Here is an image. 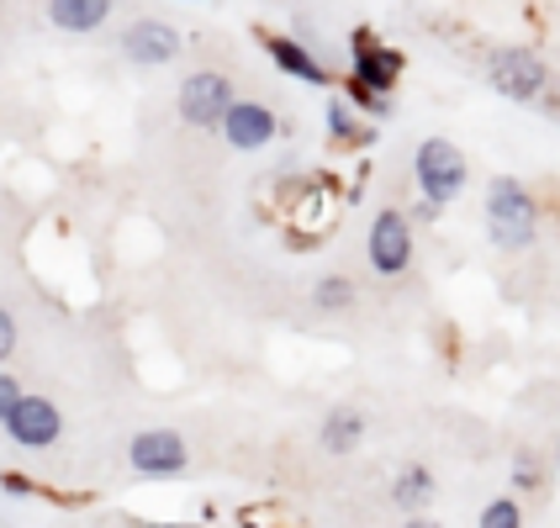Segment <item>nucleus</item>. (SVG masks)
I'll return each mask as SVG.
<instances>
[{
    "label": "nucleus",
    "instance_id": "obj_19",
    "mask_svg": "<svg viewBox=\"0 0 560 528\" xmlns=\"http://www.w3.org/2000/svg\"><path fill=\"white\" fill-rule=\"evenodd\" d=\"M22 397H27V391L16 386V375H5V371H0V429L11 423V412L22 407Z\"/></svg>",
    "mask_w": 560,
    "mask_h": 528
},
{
    "label": "nucleus",
    "instance_id": "obj_23",
    "mask_svg": "<svg viewBox=\"0 0 560 528\" xmlns=\"http://www.w3.org/2000/svg\"><path fill=\"white\" fill-rule=\"evenodd\" d=\"M556 470H560V438H556Z\"/></svg>",
    "mask_w": 560,
    "mask_h": 528
},
{
    "label": "nucleus",
    "instance_id": "obj_3",
    "mask_svg": "<svg viewBox=\"0 0 560 528\" xmlns=\"http://www.w3.org/2000/svg\"><path fill=\"white\" fill-rule=\"evenodd\" d=\"M412 180H418V190H423V201H429L434 212H444V207L466 190L470 164L450 138H423L418 154H412Z\"/></svg>",
    "mask_w": 560,
    "mask_h": 528
},
{
    "label": "nucleus",
    "instance_id": "obj_12",
    "mask_svg": "<svg viewBox=\"0 0 560 528\" xmlns=\"http://www.w3.org/2000/svg\"><path fill=\"white\" fill-rule=\"evenodd\" d=\"M365 412H354V407H339V412H328L323 418V434H317V444L328 449V455H354L360 444H365Z\"/></svg>",
    "mask_w": 560,
    "mask_h": 528
},
{
    "label": "nucleus",
    "instance_id": "obj_8",
    "mask_svg": "<svg viewBox=\"0 0 560 528\" xmlns=\"http://www.w3.org/2000/svg\"><path fill=\"white\" fill-rule=\"evenodd\" d=\"M127 466L138 476H180L190 466V449L175 429H149L127 444Z\"/></svg>",
    "mask_w": 560,
    "mask_h": 528
},
{
    "label": "nucleus",
    "instance_id": "obj_14",
    "mask_svg": "<svg viewBox=\"0 0 560 528\" xmlns=\"http://www.w3.org/2000/svg\"><path fill=\"white\" fill-rule=\"evenodd\" d=\"M429 502H434V470L429 466L397 470V481H392V507H402L407 518H412V513H423Z\"/></svg>",
    "mask_w": 560,
    "mask_h": 528
},
{
    "label": "nucleus",
    "instance_id": "obj_24",
    "mask_svg": "<svg viewBox=\"0 0 560 528\" xmlns=\"http://www.w3.org/2000/svg\"><path fill=\"white\" fill-rule=\"evenodd\" d=\"M138 528H149V524H138ZM154 528H164V524H154Z\"/></svg>",
    "mask_w": 560,
    "mask_h": 528
},
{
    "label": "nucleus",
    "instance_id": "obj_15",
    "mask_svg": "<svg viewBox=\"0 0 560 528\" xmlns=\"http://www.w3.org/2000/svg\"><path fill=\"white\" fill-rule=\"evenodd\" d=\"M328 138L334 143H375V127H365V117H354L349 101H328Z\"/></svg>",
    "mask_w": 560,
    "mask_h": 528
},
{
    "label": "nucleus",
    "instance_id": "obj_9",
    "mask_svg": "<svg viewBox=\"0 0 560 528\" xmlns=\"http://www.w3.org/2000/svg\"><path fill=\"white\" fill-rule=\"evenodd\" d=\"M5 434L16 449H48V444H59L63 434V412L48 397H22V407L11 412V423H5Z\"/></svg>",
    "mask_w": 560,
    "mask_h": 528
},
{
    "label": "nucleus",
    "instance_id": "obj_5",
    "mask_svg": "<svg viewBox=\"0 0 560 528\" xmlns=\"http://www.w3.org/2000/svg\"><path fill=\"white\" fill-rule=\"evenodd\" d=\"M233 106H238V95H233V80L222 69H196L190 80H180V117L190 127H218L222 132Z\"/></svg>",
    "mask_w": 560,
    "mask_h": 528
},
{
    "label": "nucleus",
    "instance_id": "obj_7",
    "mask_svg": "<svg viewBox=\"0 0 560 528\" xmlns=\"http://www.w3.org/2000/svg\"><path fill=\"white\" fill-rule=\"evenodd\" d=\"M180 48H186L180 27H170V22H159V16H143V22H132V27L122 32V54H127V63H138V69H164V63L180 59Z\"/></svg>",
    "mask_w": 560,
    "mask_h": 528
},
{
    "label": "nucleus",
    "instance_id": "obj_18",
    "mask_svg": "<svg viewBox=\"0 0 560 528\" xmlns=\"http://www.w3.org/2000/svg\"><path fill=\"white\" fill-rule=\"evenodd\" d=\"M349 106H360L365 117H386V112H392V95H381V91H365L360 80H349Z\"/></svg>",
    "mask_w": 560,
    "mask_h": 528
},
{
    "label": "nucleus",
    "instance_id": "obj_11",
    "mask_svg": "<svg viewBox=\"0 0 560 528\" xmlns=\"http://www.w3.org/2000/svg\"><path fill=\"white\" fill-rule=\"evenodd\" d=\"M259 43H265V54H270V63H276L280 74H291V80H302V85H317V91L334 85L328 69H323V59L312 54L307 43H296V37H285V32H265Z\"/></svg>",
    "mask_w": 560,
    "mask_h": 528
},
{
    "label": "nucleus",
    "instance_id": "obj_4",
    "mask_svg": "<svg viewBox=\"0 0 560 528\" xmlns=\"http://www.w3.org/2000/svg\"><path fill=\"white\" fill-rule=\"evenodd\" d=\"M402 69H407V59L392 48V43H381L371 27L349 32V80H360L365 91L392 95L397 80H402Z\"/></svg>",
    "mask_w": 560,
    "mask_h": 528
},
{
    "label": "nucleus",
    "instance_id": "obj_6",
    "mask_svg": "<svg viewBox=\"0 0 560 528\" xmlns=\"http://www.w3.org/2000/svg\"><path fill=\"white\" fill-rule=\"evenodd\" d=\"M365 254H371L375 275H407L412 265V222H407L402 207H381L371 222V238H365Z\"/></svg>",
    "mask_w": 560,
    "mask_h": 528
},
{
    "label": "nucleus",
    "instance_id": "obj_22",
    "mask_svg": "<svg viewBox=\"0 0 560 528\" xmlns=\"http://www.w3.org/2000/svg\"><path fill=\"white\" fill-rule=\"evenodd\" d=\"M402 528H439V524H434V518H423V513H412V518H407Z\"/></svg>",
    "mask_w": 560,
    "mask_h": 528
},
{
    "label": "nucleus",
    "instance_id": "obj_2",
    "mask_svg": "<svg viewBox=\"0 0 560 528\" xmlns=\"http://www.w3.org/2000/svg\"><path fill=\"white\" fill-rule=\"evenodd\" d=\"M487 85L502 95V101H518V106H534L550 91V63L539 59L524 43H508V48H492L487 54Z\"/></svg>",
    "mask_w": 560,
    "mask_h": 528
},
{
    "label": "nucleus",
    "instance_id": "obj_17",
    "mask_svg": "<svg viewBox=\"0 0 560 528\" xmlns=\"http://www.w3.org/2000/svg\"><path fill=\"white\" fill-rule=\"evenodd\" d=\"M476 528H524V507H518V497H492L487 507H481Z\"/></svg>",
    "mask_w": 560,
    "mask_h": 528
},
{
    "label": "nucleus",
    "instance_id": "obj_13",
    "mask_svg": "<svg viewBox=\"0 0 560 528\" xmlns=\"http://www.w3.org/2000/svg\"><path fill=\"white\" fill-rule=\"evenodd\" d=\"M112 0H48V22L59 32H95L106 27Z\"/></svg>",
    "mask_w": 560,
    "mask_h": 528
},
{
    "label": "nucleus",
    "instance_id": "obj_1",
    "mask_svg": "<svg viewBox=\"0 0 560 528\" xmlns=\"http://www.w3.org/2000/svg\"><path fill=\"white\" fill-rule=\"evenodd\" d=\"M487 238L502 254H524L539 238V201H534V190L524 180L498 175L487 186Z\"/></svg>",
    "mask_w": 560,
    "mask_h": 528
},
{
    "label": "nucleus",
    "instance_id": "obj_20",
    "mask_svg": "<svg viewBox=\"0 0 560 528\" xmlns=\"http://www.w3.org/2000/svg\"><path fill=\"white\" fill-rule=\"evenodd\" d=\"M513 486H518V492L539 486V460H534L529 449H518V466H513Z\"/></svg>",
    "mask_w": 560,
    "mask_h": 528
},
{
    "label": "nucleus",
    "instance_id": "obj_10",
    "mask_svg": "<svg viewBox=\"0 0 560 528\" xmlns=\"http://www.w3.org/2000/svg\"><path fill=\"white\" fill-rule=\"evenodd\" d=\"M276 132H280V117L265 101H238V106L228 112V122H222L228 149H238V154H254V149L276 143Z\"/></svg>",
    "mask_w": 560,
    "mask_h": 528
},
{
    "label": "nucleus",
    "instance_id": "obj_21",
    "mask_svg": "<svg viewBox=\"0 0 560 528\" xmlns=\"http://www.w3.org/2000/svg\"><path fill=\"white\" fill-rule=\"evenodd\" d=\"M11 349H16V322H11V312L0 307V360H5Z\"/></svg>",
    "mask_w": 560,
    "mask_h": 528
},
{
    "label": "nucleus",
    "instance_id": "obj_16",
    "mask_svg": "<svg viewBox=\"0 0 560 528\" xmlns=\"http://www.w3.org/2000/svg\"><path fill=\"white\" fill-rule=\"evenodd\" d=\"M312 302L323 312H343L349 302H354V280L349 275H323L317 280V291H312Z\"/></svg>",
    "mask_w": 560,
    "mask_h": 528
}]
</instances>
